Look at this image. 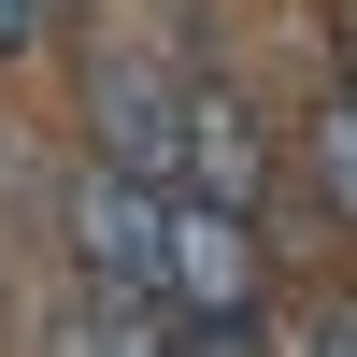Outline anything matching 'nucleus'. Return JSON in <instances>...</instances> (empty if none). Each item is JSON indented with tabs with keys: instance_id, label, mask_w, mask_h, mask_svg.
I'll return each mask as SVG.
<instances>
[{
	"instance_id": "20e7f679",
	"label": "nucleus",
	"mask_w": 357,
	"mask_h": 357,
	"mask_svg": "<svg viewBox=\"0 0 357 357\" xmlns=\"http://www.w3.org/2000/svg\"><path fill=\"white\" fill-rule=\"evenodd\" d=\"M186 200H215V215H272V129H257L243 86H186Z\"/></svg>"
},
{
	"instance_id": "f257e3e1",
	"label": "nucleus",
	"mask_w": 357,
	"mask_h": 357,
	"mask_svg": "<svg viewBox=\"0 0 357 357\" xmlns=\"http://www.w3.org/2000/svg\"><path fill=\"white\" fill-rule=\"evenodd\" d=\"M57 243L100 301H172V186H143V172L72 158L57 172Z\"/></svg>"
},
{
	"instance_id": "39448f33",
	"label": "nucleus",
	"mask_w": 357,
	"mask_h": 357,
	"mask_svg": "<svg viewBox=\"0 0 357 357\" xmlns=\"http://www.w3.org/2000/svg\"><path fill=\"white\" fill-rule=\"evenodd\" d=\"M301 172H314V200L357 229V100H343V86H314V114H301Z\"/></svg>"
},
{
	"instance_id": "0eeeda50",
	"label": "nucleus",
	"mask_w": 357,
	"mask_h": 357,
	"mask_svg": "<svg viewBox=\"0 0 357 357\" xmlns=\"http://www.w3.org/2000/svg\"><path fill=\"white\" fill-rule=\"evenodd\" d=\"M29 43H43V0H0V72H15Z\"/></svg>"
},
{
	"instance_id": "423d86ee",
	"label": "nucleus",
	"mask_w": 357,
	"mask_h": 357,
	"mask_svg": "<svg viewBox=\"0 0 357 357\" xmlns=\"http://www.w3.org/2000/svg\"><path fill=\"white\" fill-rule=\"evenodd\" d=\"M43 357H114V329H100V301H72V314H57V343Z\"/></svg>"
},
{
	"instance_id": "f03ea898",
	"label": "nucleus",
	"mask_w": 357,
	"mask_h": 357,
	"mask_svg": "<svg viewBox=\"0 0 357 357\" xmlns=\"http://www.w3.org/2000/svg\"><path fill=\"white\" fill-rule=\"evenodd\" d=\"M172 314L186 329H272V243H257V215H215V200L172 186Z\"/></svg>"
},
{
	"instance_id": "7ed1b4c3",
	"label": "nucleus",
	"mask_w": 357,
	"mask_h": 357,
	"mask_svg": "<svg viewBox=\"0 0 357 357\" xmlns=\"http://www.w3.org/2000/svg\"><path fill=\"white\" fill-rule=\"evenodd\" d=\"M86 158L143 172V186H186V86H172L158 57L114 43L100 72H86Z\"/></svg>"
}]
</instances>
